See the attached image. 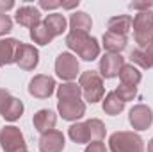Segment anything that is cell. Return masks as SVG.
Here are the masks:
<instances>
[{
    "mask_svg": "<svg viewBox=\"0 0 153 152\" xmlns=\"http://www.w3.org/2000/svg\"><path fill=\"white\" fill-rule=\"evenodd\" d=\"M32 122H34L36 131H39V132L43 134V132L53 131L55 122H57V116H55V113H53V111H50V109H39L38 113L34 114Z\"/></svg>",
    "mask_w": 153,
    "mask_h": 152,
    "instance_id": "obj_15",
    "label": "cell"
},
{
    "mask_svg": "<svg viewBox=\"0 0 153 152\" xmlns=\"http://www.w3.org/2000/svg\"><path fill=\"white\" fill-rule=\"evenodd\" d=\"M119 79H121V82L123 84H132V86H137L139 82H141V72L134 66V65H125L123 68H121V72H119Z\"/></svg>",
    "mask_w": 153,
    "mask_h": 152,
    "instance_id": "obj_25",
    "label": "cell"
},
{
    "mask_svg": "<svg viewBox=\"0 0 153 152\" xmlns=\"http://www.w3.org/2000/svg\"><path fill=\"white\" fill-rule=\"evenodd\" d=\"M153 7V2L150 0H144V2H130V9H135L139 13H144V11H150Z\"/></svg>",
    "mask_w": 153,
    "mask_h": 152,
    "instance_id": "obj_30",
    "label": "cell"
},
{
    "mask_svg": "<svg viewBox=\"0 0 153 152\" xmlns=\"http://www.w3.org/2000/svg\"><path fill=\"white\" fill-rule=\"evenodd\" d=\"M134 25V39L139 45V48H146L153 45V13L144 11L137 13L132 20Z\"/></svg>",
    "mask_w": 153,
    "mask_h": 152,
    "instance_id": "obj_2",
    "label": "cell"
},
{
    "mask_svg": "<svg viewBox=\"0 0 153 152\" xmlns=\"http://www.w3.org/2000/svg\"><path fill=\"white\" fill-rule=\"evenodd\" d=\"M45 25H46V29L52 32V36L55 38V36H59V34H62L64 31H66V18L62 16V14H57V13H53V14H48L46 18H45V22H43Z\"/></svg>",
    "mask_w": 153,
    "mask_h": 152,
    "instance_id": "obj_21",
    "label": "cell"
},
{
    "mask_svg": "<svg viewBox=\"0 0 153 152\" xmlns=\"http://www.w3.org/2000/svg\"><path fill=\"white\" fill-rule=\"evenodd\" d=\"M80 2L78 0H73V2H61V5L64 7V9H73V7H76Z\"/></svg>",
    "mask_w": 153,
    "mask_h": 152,
    "instance_id": "obj_35",
    "label": "cell"
},
{
    "mask_svg": "<svg viewBox=\"0 0 153 152\" xmlns=\"http://www.w3.org/2000/svg\"><path fill=\"white\" fill-rule=\"evenodd\" d=\"M57 111L64 120H78L85 114V104L80 99H73V100H59L57 104Z\"/></svg>",
    "mask_w": 153,
    "mask_h": 152,
    "instance_id": "obj_11",
    "label": "cell"
},
{
    "mask_svg": "<svg viewBox=\"0 0 153 152\" xmlns=\"http://www.w3.org/2000/svg\"><path fill=\"white\" fill-rule=\"evenodd\" d=\"M84 152H107V149H105V145L102 141H93V143H89L85 147Z\"/></svg>",
    "mask_w": 153,
    "mask_h": 152,
    "instance_id": "obj_31",
    "label": "cell"
},
{
    "mask_svg": "<svg viewBox=\"0 0 153 152\" xmlns=\"http://www.w3.org/2000/svg\"><path fill=\"white\" fill-rule=\"evenodd\" d=\"M128 122L134 129L137 131H146L150 125L153 123V111L144 106V104H137L130 109V114H128Z\"/></svg>",
    "mask_w": 153,
    "mask_h": 152,
    "instance_id": "obj_8",
    "label": "cell"
},
{
    "mask_svg": "<svg viewBox=\"0 0 153 152\" xmlns=\"http://www.w3.org/2000/svg\"><path fill=\"white\" fill-rule=\"evenodd\" d=\"M85 123H87V127H89L91 141H102V140L105 138L107 129H105V125H103L102 120H98V118H91V120H87Z\"/></svg>",
    "mask_w": 153,
    "mask_h": 152,
    "instance_id": "obj_27",
    "label": "cell"
},
{
    "mask_svg": "<svg viewBox=\"0 0 153 152\" xmlns=\"http://www.w3.org/2000/svg\"><path fill=\"white\" fill-rule=\"evenodd\" d=\"M55 91V81L50 75H36L29 82V93L36 99H48Z\"/></svg>",
    "mask_w": 153,
    "mask_h": 152,
    "instance_id": "obj_7",
    "label": "cell"
},
{
    "mask_svg": "<svg viewBox=\"0 0 153 152\" xmlns=\"http://www.w3.org/2000/svg\"><path fill=\"white\" fill-rule=\"evenodd\" d=\"M9 97H11V95H9V91H7V90H0V109H2L4 102H5Z\"/></svg>",
    "mask_w": 153,
    "mask_h": 152,
    "instance_id": "obj_34",
    "label": "cell"
},
{
    "mask_svg": "<svg viewBox=\"0 0 153 152\" xmlns=\"http://www.w3.org/2000/svg\"><path fill=\"white\" fill-rule=\"evenodd\" d=\"M125 66V57H121V54H105L100 59V74L105 79H112L119 75L121 68Z\"/></svg>",
    "mask_w": 153,
    "mask_h": 152,
    "instance_id": "obj_10",
    "label": "cell"
},
{
    "mask_svg": "<svg viewBox=\"0 0 153 152\" xmlns=\"http://www.w3.org/2000/svg\"><path fill=\"white\" fill-rule=\"evenodd\" d=\"M20 41L13 38L0 39V66L16 63V54H18Z\"/></svg>",
    "mask_w": 153,
    "mask_h": 152,
    "instance_id": "obj_13",
    "label": "cell"
},
{
    "mask_svg": "<svg viewBox=\"0 0 153 152\" xmlns=\"http://www.w3.org/2000/svg\"><path fill=\"white\" fill-rule=\"evenodd\" d=\"M116 93L119 95V99L123 102H128V100H134V97L137 95V86H132V84H119Z\"/></svg>",
    "mask_w": 153,
    "mask_h": 152,
    "instance_id": "obj_28",
    "label": "cell"
},
{
    "mask_svg": "<svg viewBox=\"0 0 153 152\" xmlns=\"http://www.w3.org/2000/svg\"><path fill=\"white\" fill-rule=\"evenodd\" d=\"M0 114H2L7 122L18 120V118L23 114V102H22L20 99L9 97V99L4 102V106H2V109H0Z\"/></svg>",
    "mask_w": 153,
    "mask_h": 152,
    "instance_id": "obj_16",
    "label": "cell"
},
{
    "mask_svg": "<svg viewBox=\"0 0 153 152\" xmlns=\"http://www.w3.org/2000/svg\"><path fill=\"white\" fill-rule=\"evenodd\" d=\"M148 152H153V138L148 141Z\"/></svg>",
    "mask_w": 153,
    "mask_h": 152,
    "instance_id": "obj_36",
    "label": "cell"
},
{
    "mask_svg": "<svg viewBox=\"0 0 153 152\" xmlns=\"http://www.w3.org/2000/svg\"><path fill=\"white\" fill-rule=\"evenodd\" d=\"M70 27H71V32H89V29L93 27V20L87 13H73L71 18H70Z\"/></svg>",
    "mask_w": 153,
    "mask_h": 152,
    "instance_id": "obj_20",
    "label": "cell"
},
{
    "mask_svg": "<svg viewBox=\"0 0 153 152\" xmlns=\"http://www.w3.org/2000/svg\"><path fill=\"white\" fill-rule=\"evenodd\" d=\"M66 45L73 52L78 54L84 61H93L100 56V45L94 38H91L87 32H70L66 36Z\"/></svg>",
    "mask_w": 153,
    "mask_h": 152,
    "instance_id": "obj_1",
    "label": "cell"
},
{
    "mask_svg": "<svg viewBox=\"0 0 153 152\" xmlns=\"http://www.w3.org/2000/svg\"><path fill=\"white\" fill-rule=\"evenodd\" d=\"M13 7H14V2L13 0H0V13L5 14V11H9Z\"/></svg>",
    "mask_w": 153,
    "mask_h": 152,
    "instance_id": "obj_33",
    "label": "cell"
},
{
    "mask_svg": "<svg viewBox=\"0 0 153 152\" xmlns=\"http://www.w3.org/2000/svg\"><path fill=\"white\" fill-rule=\"evenodd\" d=\"M70 138L75 141V143H89L91 141V134H89V127L85 122H80V123H73L68 131Z\"/></svg>",
    "mask_w": 153,
    "mask_h": 152,
    "instance_id": "obj_23",
    "label": "cell"
},
{
    "mask_svg": "<svg viewBox=\"0 0 153 152\" xmlns=\"http://www.w3.org/2000/svg\"><path fill=\"white\" fill-rule=\"evenodd\" d=\"M39 63V52L36 47L32 45H27V43H22L20 41V47H18V54H16V65L22 68V70H34Z\"/></svg>",
    "mask_w": 153,
    "mask_h": 152,
    "instance_id": "obj_9",
    "label": "cell"
},
{
    "mask_svg": "<svg viewBox=\"0 0 153 152\" xmlns=\"http://www.w3.org/2000/svg\"><path fill=\"white\" fill-rule=\"evenodd\" d=\"M0 145L4 152H29L22 131L14 125H5L0 131Z\"/></svg>",
    "mask_w": 153,
    "mask_h": 152,
    "instance_id": "obj_5",
    "label": "cell"
},
{
    "mask_svg": "<svg viewBox=\"0 0 153 152\" xmlns=\"http://www.w3.org/2000/svg\"><path fill=\"white\" fill-rule=\"evenodd\" d=\"M16 22L23 27L32 29L34 25L41 23V13H39V9L32 7V5H23L16 11Z\"/></svg>",
    "mask_w": 153,
    "mask_h": 152,
    "instance_id": "obj_14",
    "label": "cell"
},
{
    "mask_svg": "<svg viewBox=\"0 0 153 152\" xmlns=\"http://www.w3.org/2000/svg\"><path fill=\"white\" fill-rule=\"evenodd\" d=\"M103 47L109 54H119L121 50H125L126 47V36L114 34V32H105L103 34Z\"/></svg>",
    "mask_w": 153,
    "mask_h": 152,
    "instance_id": "obj_18",
    "label": "cell"
},
{
    "mask_svg": "<svg viewBox=\"0 0 153 152\" xmlns=\"http://www.w3.org/2000/svg\"><path fill=\"white\" fill-rule=\"evenodd\" d=\"M80 95H82V88L76 82H64L57 88L59 100H73V99H80Z\"/></svg>",
    "mask_w": 153,
    "mask_h": 152,
    "instance_id": "obj_22",
    "label": "cell"
},
{
    "mask_svg": "<svg viewBox=\"0 0 153 152\" xmlns=\"http://www.w3.org/2000/svg\"><path fill=\"white\" fill-rule=\"evenodd\" d=\"M30 38H32L34 43H38V45H48V43L53 39V36H52V32L46 29V25L41 22V23L34 25V27L30 29Z\"/></svg>",
    "mask_w": 153,
    "mask_h": 152,
    "instance_id": "obj_26",
    "label": "cell"
},
{
    "mask_svg": "<svg viewBox=\"0 0 153 152\" xmlns=\"http://www.w3.org/2000/svg\"><path fill=\"white\" fill-rule=\"evenodd\" d=\"M11 29H13V20H11L7 14L0 13V36L11 32Z\"/></svg>",
    "mask_w": 153,
    "mask_h": 152,
    "instance_id": "obj_29",
    "label": "cell"
},
{
    "mask_svg": "<svg viewBox=\"0 0 153 152\" xmlns=\"http://www.w3.org/2000/svg\"><path fill=\"white\" fill-rule=\"evenodd\" d=\"M78 84L82 88V93L85 97L87 102L94 104L98 100L103 99V93H105V88H103V81H102V75L98 72H93V70H87L84 72L80 79H78Z\"/></svg>",
    "mask_w": 153,
    "mask_h": 152,
    "instance_id": "obj_4",
    "label": "cell"
},
{
    "mask_svg": "<svg viewBox=\"0 0 153 152\" xmlns=\"http://www.w3.org/2000/svg\"><path fill=\"white\" fill-rule=\"evenodd\" d=\"M125 109V102L119 99V95L116 91H111L105 95V100H103V111L107 114H119Z\"/></svg>",
    "mask_w": 153,
    "mask_h": 152,
    "instance_id": "obj_24",
    "label": "cell"
},
{
    "mask_svg": "<svg viewBox=\"0 0 153 152\" xmlns=\"http://www.w3.org/2000/svg\"><path fill=\"white\" fill-rule=\"evenodd\" d=\"M39 7H43V9H57V7H61V2H57V0H39Z\"/></svg>",
    "mask_w": 153,
    "mask_h": 152,
    "instance_id": "obj_32",
    "label": "cell"
},
{
    "mask_svg": "<svg viewBox=\"0 0 153 152\" xmlns=\"http://www.w3.org/2000/svg\"><path fill=\"white\" fill-rule=\"evenodd\" d=\"M64 149V134L61 131H48L43 132L39 138V150L41 152H62Z\"/></svg>",
    "mask_w": 153,
    "mask_h": 152,
    "instance_id": "obj_12",
    "label": "cell"
},
{
    "mask_svg": "<svg viewBox=\"0 0 153 152\" xmlns=\"http://www.w3.org/2000/svg\"><path fill=\"white\" fill-rule=\"evenodd\" d=\"M55 74L62 81L71 82L76 77V74H78V59L70 52L59 54V57L55 59Z\"/></svg>",
    "mask_w": 153,
    "mask_h": 152,
    "instance_id": "obj_6",
    "label": "cell"
},
{
    "mask_svg": "<svg viewBox=\"0 0 153 152\" xmlns=\"http://www.w3.org/2000/svg\"><path fill=\"white\" fill-rule=\"evenodd\" d=\"M130 59H132V63L139 65L144 70L152 68L153 66V45L152 47H146V48H135V50H132Z\"/></svg>",
    "mask_w": 153,
    "mask_h": 152,
    "instance_id": "obj_19",
    "label": "cell"
},
{
    "mask_svg": "<svg viewBox=\"0 0 153 152\" xmlns=\"http://www.w3.org/2000/svg\"><path fill=\"white\" fill-rule=\"evenodd\" d=\"M111 152H144V141L139 134L130 131H117L109 138Z\"/></svg>",
    "mask_w": 153,
    "mask_h": 152,
    "instance_id": "obj_3",
    "label": "cell"
},
{
    "mask_svg": "<svg viewBox=\"0 0 153 152\" xmlns=\"http://www.w3.org/2000/svg\"><path fill=\"white\" fill-rule=\"evenodd\" d=\"M107 29H109V32L126 36V34H128V31L132 29V18H130V16H126V14L112 16V18H109V22H107Z\"/></svg>",
    "mask_w": 153,
    "mask_h": 152,
    "instance_id": "obj_17",
    "label": "cell"
}]
</instances>
